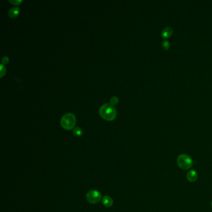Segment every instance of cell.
<instances>
[{
    "mask_svg": "<svg viewBox=\"0 0 212 212\" xmlns=\"http://www.w3.org/2000/svg\"><path fill=\"white\" fill-rule=\"evenodd\" d=\"M172 34V29L171 28L167 27L164 28L162 33H161V36L163 38H169V37L171 36Z\"/></svg>",
    "mask_w": 212,
    "mask_h": 212,
    "instance_id": "obj_7",
    "label": "cell"
},
{
    "mask_svg": "<svg viewBox=\"0 0 212 212\" xmlns=\"http://www.w3.org/2000/svg\"><path fill=\"white\" fill-rule=\"evenodd\" d=\"M86 199L90 204H97L101 200L102 195L97 190H91L87 192Z\"/></svg>",
    "mask_w": 212,
    "mask_h": 212,
    "instance_id": "obj_4",
    "label": "cell"
},
{
    "mask_svg": "<svg viewBox=\"0 0 212 212\" xmlns=\"http://www.w3.org/2000/svg\"><path fill=\"white\" fill-rule=\"evenodd\" d=\"M103 205L107 208H110L113 204V200L112 198L108 195H105L102 199Z\"/></svg>",
    "mask_w": 212,
    "mask_h": 212,
    "instance_id": "obj_6",
    "label": "cell"
},
{
    "mask_svg": "<svg viewBox=\"0 0 212 212\" xmlns=\"http://www.w3.org/2000/svg\"><path fill=\"white\" fill-rule=\"evenodd\" d=\"M178 166L183 170H188L193 165V160L186 154H182L179 156L177 159Z\"/></svg>",
    "mask_w": 212,
    "mask_h": 212,
    "instance_id": "obj_3",
    "label": "cell"
},
{
    "mask_svg": "<svg viewBox=\"0 0 212 212\" xmlns=\"http://www.w3.org/2000/svg\"><path fill=\"white\" fill-rule=\"evenodd\" d=\"M9 1L15 5H18L19 3L22 2V0H9Z\"/></svg>",
    "mask_w": 212,
    "mask_h": 212,
    "instance_id": "obj_14",
    "label": "cell"
},
{
    "mask_svg": "<svg viewBox=\"0 0 212 212\" xmlns=\"http://www.w3.org/2000/svg\"><path fill=\"white\" fill-rule=\"evenodd\" d=\"M197 178L198 174L195 170H191L187 173V179L190 182H195Z\"/></svg>",
    "mask_w": 212,
    "mask_h": 212,
    "instance_id": "obj_5",
    "label": "cell"
},
{
    "mask_svg": "<svg viewBox=\"0 0 212 212\" xmlns=\"http://www.w3.org/2000/svg\"><path fill=\"white\" fill-rule=\"evenodd\" d=\"M118 97L114 96L111 99H110V103L112 105H116L118 103Z\"/></svg>",
    "mask_w": 212,
    "mask_h": 212,
    "instance_id": "obj_11",
    "label": "cell"
},
{
    "mask_svg": "<svg viewBox=\"0 0 212 212\" xmlns=\"http://www.w3.org/2000/svg\"><path fill=\"white\" fill-rule=\"evenodd\" d=\"M1 62L3 63L6 64L9 62V58L7 56H4L1 59Z\"/></svg>",
    "mask_w": 212,
    "mask_h": 212,
    "instance_id": "obj_13",
    "label": "cell"
},
{
    "mask_svg": "<svg viewBox=\"0 0 212 212\" xmlns=\"http://www.w3.org/2000/svg\"><path fill=\"white\" fill-rule=\"evenodd\" d=\"M0 72H1V77H2L6 73V67L3 64H1L0 65Z\"/></svg>",
    "mask_w": 212,
    "mask_h": 212,
    "instance_id": "obj_12",
    "label": "cell"
},
{
    "mask_svg": "<svg viewBox=\"0 0 212 212\" xmlns=\"http://www.w3.org/2000/svg\"><path fill=\"white\" fill-rule=\"evenodd\" d=\"M162 47L164 50H167L170 48V44L169 41H164L162 43Z\"/></svg>",
    "mask_w": 212,
    "mask_h": 212,
    "instance_id": "obj_10",
    "label": "cell"
},
{
    "mask_svg": "<svg viewBox=\"0 0 212 212\" xmlns=\"http://www.w3.org/2000/svg\"><path fill=\"white\" fill-rule=\"evenodd\" d=\"M76 118L72 113L65 114L60 119V124L63 128L67 130H70L75 126Z\"/></svg>",
    "mask_w": 212,
    "mask_h": 212,
    "instance_id": "obj_2",
    "label": "cell"
},
{
    "mask_svg": "<svg viewBox=\"0 0 212 212\" xmlns=\"http://www.w3.org/2000/svg\"><path fill=\"white\" fill-rule=\"evenodd\" d=\"M211 206H212V202H211Z\"/></svg>",
    "mask_w": 212,
    "mask_h": 212,
    "instance_id": "obj_15",
    "label": "cell"
},
{
    "mask_svg": "<svg viewBox=\"0 0 212 212\" xmlns=\"http://www.w3.org/2000/svg\"><path fill=\"white\" fill-rule=\"evenodd\" d=\"M73 134L77 137H80L83 134V130L80 127H75L73 129Z\"/></svg>",
    "mask_w": 212,
    "mask_h": 212,
    "instance_id": "obj_9",
    "label": "cell"
},
{
    "mask_svg": "<svg viewBox=\"0 0 212 212\" xmlns=\"http://www.w3.org/2000/svg\"><path fill=\"white\" fill-rule=\"evenodd\" d=\"M19 13V9L18 7H13L8 11V15L12 18H14L18 16Z\"/></svg>",
    "mask_w": 212,
    "mask_h": 212,
    "instance_id": "obj_8",
    "label": "cell"
},
{
    "mask_svg": "<svg viewBox=\"0 0 212 212\" xmlns=\"http://www.w3.org/2000/svg\"><path fill=\"white\" fill-rule=\"evenodd\" d=\"M100 115L107 121H112L116 116V110L110 103L102 105L99 109Z\"/></svg>",
    "mask_w": 212,
    "mask_h": 212,
    "instance_id": "obj_1",
    "label": "cell"
}]
</instances>
